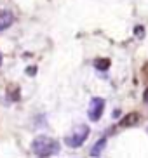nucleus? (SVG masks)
Returning a JSON list of instances; mask_svg holds the SVG:
<instances>
[{"label":"nucleus","instance_id":"f257e3e1","mask_svg":"<svg viewBox=\"0 0 148 158\" xmlns=\"http://www.w3.org/2000/svg\"><path fill=\"white\" fill-rule=\"evenodd\" d=\"M33 153L37 156H52V155L59 153V143L47 135H40L33 141Z\"/></svg>","mask_w":148,"mask_h":158},{"label":"nucleus","instance_id":"f03ea898","mask_svg":"<svg viewBox=\"0 0 148 158\" xmlns=\"http://www.w3.org/2000/svg\"><path fill=\"white\" fill-rule=\"evenodd\" d=\"M87 135H89V127L87 125H77V127H73V130L68 134L65 143L68 144L70 148H79V146L84 144V141L87 139Z\"/></svg>","mask_w":148,"mask_h":158},{"label":"nucleus","instance_id":"7ed1b4c3","mask_svg":"<svg viewBox=\"0 0 148 158\" xmlns=\"http://www.w3.org/2000/svg\"><path fill=\"white\" fill-rule=\"evenodd\" d=\"M103 110H105V101L101 98H94L89 104V110H87V115H89V120L98 122L103 115Z\"/></svg>","mask_w":148,"mask_h":158},{"label":"nucleus","instance_id":"20e7f679","mask_svg":"<svg viewBox=\"0 0 148 158\" xmlns=\"http://www.w3.org/2000/svg\"><path fill=\"white\" fill-rule=\"evenodd\" d=\"M14 23V16L9 10H0V31H4Z\"/></svg>","mask_w":148,"mask_h":158},{"label":"nucleus","instance_id":"39448f33","mask_svg":"<svg viewBox=\"0 0 148 158\" xmlns=\"http://www.w3.org/2000/svg\"><path fill=\"white\" fill-rule=\"evenodd\" d=\"M138 122H139V113L131 111L129 115H125L124 118L120 120V125L122 127H133V125H136Z\"/></svg>","mask_w":148,"mask_h":158},{"label":"nucleus","instance_id":"423d86ee","mask_svg":"<svg viewBox=\"0 0 148 158\" xmlns=\"http://www.w3.org/2000/svg\"><path fill=\"white\" fill-rule=\"evenodd\" d=\"M94 66H96L99 71H107L108 68H110V59H107V57H103V59H96V61H94Z\"/></svg>","mask_w":148,"mask_h":158},{"label":"nucleus","instance_id":"0eeeda50","mask_svg":"<svg viewBox=\"0 0 148 158\" xmlns=\"http://www.w3.org/2000/svg\"><path fill=\"white\" fill-rule=\"evenodd\" d=\"M105 144H107V139H101V141H99V144H96V146L93 148L91 155H93V156H98V155H101V149L105 148Z\"/></svg>","mask_w":148,"mask_h":158},{"label":"nucleus","instance_id":"6e6552de","mask_svg":"<svg viewBox=\"0 0 148 158\" xmlns=\"http://www.w3.org/2000/svg\"><path fill=\"white\" fill-rule=\"evenodd\" d=\"M143 98H145V102H146V104H148V89H146V90H145Z\"/></svg>","mask_w":148,"mask_h":158},{"label":"nucleus","instance_id":"1a4fd4ad","mask_svg":"<svg viewBox=\"0 0 148 158\" xmlns=\"http://www.w3.org/2000/svg\"><path fill=\"white\" fill-rule=\"evenodd\" d=\"M0 63H2V57H0Z\"/></svg>","mask_w":148,"mask_h":158}]
</instances>
